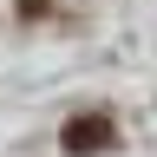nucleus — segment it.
I'll list each match as a JSON object with an SVG mask.
<instances>
[{
	"label": "nucleus",
	"mask_w": 157,
	"mask_h": 157,
	"mask_svg": "<svg viewBox=\"0 0 157 157\" xmlns=\"http://www.w3.org/2000/svg\"><path fill=\"white\" fill-rule=\"evenodd\" d=\"M59 144H66L72 157H98V151L118 144V124H111L105 111H85V118H72V124L59 131Z\"/></svg>",
	"instance_id": "1"
}]
</instances>
